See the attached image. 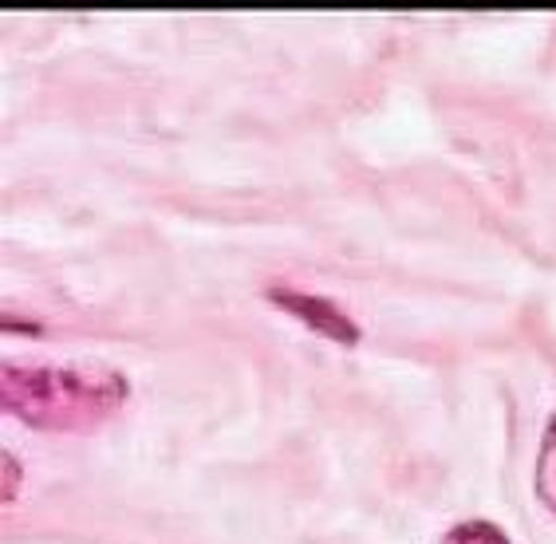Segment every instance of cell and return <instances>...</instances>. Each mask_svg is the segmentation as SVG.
Here are the masks:
<instances>
[{
  "mask_svg": "<svg viewBox=\"0 0 556 544\" xmlns=\"http://www.w3.org/2000/svg\"><path fill=\"white\" fill-rule=\"evenodd\" d=\"M268 296L277 300L280 308L296 312L300 320H308L316 331L332 336V340L352 343L355 336H359V328H355V324L348 320V316H343L340 308H336L332 300H320V296H312V292H296V289H273Z\"/></svg>",
  "mask_w": 556,
  "mask_h": 544,
  "instance_id": "7a4b0ae2",
  "label": "cell"
},
{
  "mask_svg": "<svg viewBox=\"0 0 556 544\" xmlns=\"http://www.w3.org/2000/svg\"><path fill=\"white\" fill-rule=\"evenodd\" d=\"M442 544H509V536L493 521H462L442 536Z\"/></svg>",
  "mask_w": 556,
  "mask_h": 544,
  "instance_id": "277c9868",
  "label": "cell"
},
{
  "mask_svg": "<svg viewBox=\"0 0 556 544\" xmlns=\"http://www.w3.org/2000/svg\"><path fill=\"white\" fill-rule=\"evenodd\" d=\"M4 406L24 422L43 430H79L111 415L127 398V379L99 363H60V367H0Z\"/></svg>",
  "mask_w": 556,
  "mask_h": 544,
  "instance_id": "6da1fadb",
  "label": "cell"
},
{
  "mask_svg": "<svg viewBox=\"0 0 556 544\" xmlns=\"http://www.w3.org/2000/svg\"><path fill=\"white\" fill-rule=\"evenodd\" d=\"M536 493L556 513V415L548 418L545 438H541V454H536Z\"/></svg>",
  "mask_w": 556,
  "mask_h": 544,
  "instance_id": "3957f363",
  "label": "cell"
}]
</instances>
